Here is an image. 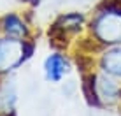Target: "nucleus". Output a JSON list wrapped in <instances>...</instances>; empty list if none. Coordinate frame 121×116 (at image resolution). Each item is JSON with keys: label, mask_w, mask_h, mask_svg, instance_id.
<instances>
[{"label": "nucleus", "mask_w": 121, "mask_h": 116, "mask_svg": "<svg viewBox=\"0 0 121 116\" xmlns=\"http://www.w3.org/2000/svg\"><path fill=\"white\" fill-rule=\"evenodd\" d=\"M14 2H19L23 5H28V7H37L40 4V0H14Z\"/></svg>", "instance_id": "obj_8"}, {"label": "nucleus", "mask_w": 121, "mask_h": 116, "mask_svg": "<svg viewBox=\"0 0 121 116\" xmlns=\"http://www.w3.org/2000/svg\"><path fill=\"white\" fill-rule=\"evenodd\" d=\"M88 34L95 44L102 48L121 44V2H102L88 19Z\"/></svg>", "instance_id": "obj_1"}, {"label": "nucleus", "mask_w": 121, "mask_h": 116, "mask_svg": "<svg viewBox=\"0 0 121 116\" xmlns=\"http://www.w3.org/2000/svg\"><path fill=\"white\" fill-rule=\"evenodd\" d=\"M18 102V92L16 85L11 77L0 81V116H11L16 109Z\"/></svg>", "instance_id": "obj_7"}, {"label": "nucleus", "mask_w": 121, "mask_h": 116, "mask_svg": "<svg viewBox=\"0 0 121 116\" xmlns=\"http://www.w3.org/2000/svg\"><path fill=\"white\" fill-rule=\"evenodd\" d=\"M72 72V62L61 51H53L42 62V74L48 83L58 85Z\"/></svg>", "instance_id": "obj_4"}, {"label": "nucleus", "mask_w": 121, "mask_h": 116, "mask_svg": "<svg viewBox=\"0 0 121 116\" xmlns=\"http://www.w3.org/2000/svg\"><path fill=\"white\" fill-rule=\"evenodd\" d=\"M88 28V18L81 11L63 12L55 19L49 28V39L53 40H70Z\"/></svg>", "instance_id": "obj_3"}, {"label": "nucleus", "mask_w": 121, "mask_h": 116, "mask_svg": "<svg viewBox=\"0 0 121 116\" xmlns=\"http://www.w3.org/2000/svg\"><path fill=\"white\" fill-rule=\"evenodd\" d=\"M98 69L100 72L121 79V44L104 48L98 55Z\"/></svg>", "instance_id": "obj_6"}, {"label": "nucleus", "mask_w": 121, "mask_h": 116, "mask_svg": "<svg viewBox=\"0 0 121 116\" xmlns=\"http://www.w3.org/2000/svg\"><path fill=\"white\" fill-rule=\"evenodd\" d=\"M35 44L33 40H19L0 37V74H9L19 69L33 56Z\"/></svg>", "instance_id": "obj_2"}, {"label": "nucleus", "mask_w": 121, "mask_h": 116, "mask_svg": "<svg viewBox=\"0 0 121 116\" xmlns=\"http://www.w3.org/2000/svg\"><path fill=\"white\" fill-rule=\"evenodd\" d=\"M30 25L26 23L25 16H21L16 11H9L0 16V37L9 39H19L28 40L30 39Z\"/></svg>", "instance_id": "obj_5"}]
</instances>
